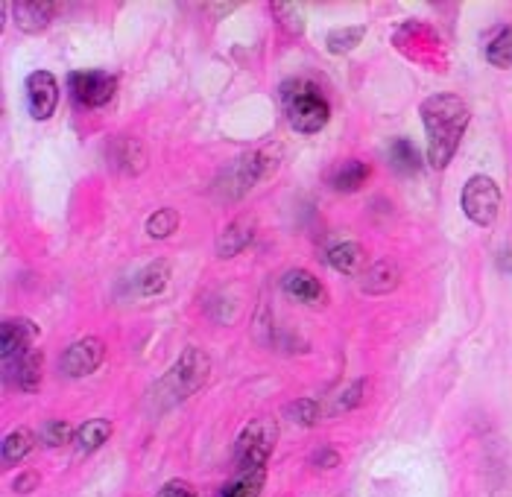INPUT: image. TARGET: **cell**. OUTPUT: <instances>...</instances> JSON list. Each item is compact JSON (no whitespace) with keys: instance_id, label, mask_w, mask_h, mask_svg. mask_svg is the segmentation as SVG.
<instances>
[{"instance_id":"cell-1","label":"cell","mask_w":512,"mask_h":497,"mask_svg":"<svg viewBox=\"0 0 512 497\" xmlns=\"http://www.w3.org/2000/svg\"><path fill=\"white\" fill-rule=\"evenodd\" d=\"M428 132V164L442 170L451 164L469 126V106L457 94H434L419 109Z\"/></svg>"},{"instance_id":"cell-2","label":"cell","mask_w":512,"mask_h":497,"mask_svg":"<svg viewBox=\"0 0 512 497\" xmlns=\"http://www.w3.org/2000/svg\"><path fill=\"white\" fill-rule=\"evenodd\" d=\"M281 103L287 120L296 132L302 135H316L325 129L331 120V106L322 94V88L311 79H290L281 85Z\"/></svg>"},{"instance_id":"cell-3","label":"cell","mask_w":512,"mask_h":497,"mask_svg":"<svg viewBox=\"0 0 512 497\" xmlns=\"http://www.w3.org/2000/svg\"><path fill=\"white\" fill-rule=\"evenodd\" d=\"M211 375V357L191 345L179 354V360L173 363V369L161 378L158 389H161V398H167V404H176V401H185L197 392L199 386H205Z\"/></svg>"},{"instance_id":"cell-4","label":"cell","mask_w":512,"mask_h":497,"mask_svg":"<svg viewBox=\"0 0 512 497\" xmlns=\"http://www.w3.org/2000/svg\"><path fill=\"white\" fill-rule=\"evenodd\" d=\"M278 439V424L270 416L252 419L237 436L235 442V459L240 471H255L264 468L267 459L273 457Z\"/></svg>"},{"instance_id":"cell-5","label":"cell","mask_w":512,"mask_h":497,"mask_svg":"<svg viewBox=\"0 0 512 497\" xmlns=\"http://www.w3.org/2000/svg\"><path fill=\"white\" fill-rule=\"evenodd\" d=\"M460 208H463V214L472 220L474 226L489 229L498 220V214H501V188L489 176H472L463 185Z\"/></svg>"},{"instance_id":"cell-6","label":"cell","mask_w":512,"mask_h":497,"mask_svg":"<svg viewBox=\"0 0 512 497\" xmlns=\"http://www.w3.org/2000/svg\"><path fill=\"white\" fill-rule=\"evenodd\" d=\"M68 88L82 109H103L106 103H112L118 82L106 71H74L68 77Z\"/></svg>"},{"instance_id":"cell-7","label":"cell","mask_w":512,"mask_h":497,"mask_svg":"<svg viewBox=\"0 0 512 497\" xmlns=\"http://www.w3.org/2000/svg\"><path fill=\"white\" fill-rule=\"evenodd\" d=\"M103 357H106V345L100 337H82L74 345H68L59 366H62V375L68 378H88L91 372L100 369Z\"/></svg>"},{"instance_id":"cell-8","label":"cell","mask_w":512,"mask_h":497,"mask_svg":"<svg viewBox=\"0 0 512 497\" xmlns=\"http://www.w3.org/2000/svg\"><path fill=\"white\" fill-rule=\"evenodd\" d=\"M39 340V325L33 319H6L0 328V357L3 363H15L18 357H24L27 351H33V345Z\"/></svg>"},{"instance_id":"cell-9","label":"cell","mask_w":512,"mask_h":497,"mask_svg":"<svg viewBox=\"0 0 512 497\" xmlns=\"http://www.w3.org/2000/svg\"><path fill=\"white\" fill-rule=\"evenodd\" d=\"M27 106L36 120H50L59 106V82L50 71H33L27 77Z\"/></svg>"},{"instance_id":"cell-10","label":"cell","mask_w":512,"mask_h":497,"mask_svg":"<svg viewBox=\"0 0 512 497\" xmlns=\"http://www.w3.org/2000/svg\"><path fill=\"white\" fill-rule=\"evenodd\" d=\"M278 161H273L264 150L246 153L243 158H237V164L229 170V182H232V196H240L249 188H255L261 179L270 176V170L276 167Z\"/></svg>"},{"instance_id":"cell-11","label":"cell","mask_w":512,"mask_h":497,"mask_svg":"<svg viewBox=\"0 0 512 497\" xmlns=\"http://www.w3.org/2000/svg\"><path fill=\"white\" fill-rule=\"evenodd\" d=\"M12 12H15V24L24 33L36 36V33L50 27V21L56 15V3H50V0H21V3H12Z\"/></svg>"},{"instance_id":"cell-12","label":"cell","mask_w":512,"mask_h":497,"mask_svg":"<svg viewBox=\"0 0 512 497\" xmlns=\"http://www.w3.org/2000/svg\"><path fill=\"white\" fill-rule=\"evenodd\" d=\"M281 287H284L287 296H293L299 302H308V305H322L325 302V287L316 281L308 269H290L281 278Z\"/></svg>"},{"instance_id":"cell-13","label":"cell","mask_w":512,"mask_h":497,"mask_svg":"<svg viewBox=\"0 0 512 497\" xmlns=\"http://www.w3.org/2000/svg\"><path fill=\"white\" fill-rule=\"evenodd\" d=\"M6 369L15 375V386L21 392H36L41 386V372H44V354L39 348H33L24 357H18L15 363H9Z\"/></svg>"},{"instance_id":"cell-14","label":"cell","mask_w":512,"mask_h":497,"mask_svg":"<svg viewBox=\"0 0 512 497\" xmlns=\"http://www.w3.org/2000/svg\"><path fill=\"white\" fill-rule=\"evenodd\" d=\"M252 237H255V226L246 217L232 220L226 229L220 231V237H217V255L220 258H235L237 252H243L252 243Z\"/></svg>"},{"instance_id":"cell-15","label":"cell","mask_w":512,"mask_h":497,"mask_svg":"<svg viewBox=\"0 0 512 497\" xmlns=\"http://www.w3.org/2000/svg\"><path fill=\"white\" fill-rule=\"evenodd\" d=\"M36 448V433L30 427H18L12 433L3 436V448H0V459H3V468H15L21 465L24 459L30 457V451Z\"/></svg>"},{"instance_id":"cell-16","label":"cell","mask_w":512,"mask_h":497,"mask_svg":"<svg viewBox=\"0 0 512 497\" xmlns=\"http://www.w3.org/2000/svg\"><path fill=\"white\" fill-rule=\"evenodd\" d=\"M366 179H369V167L363 161H357V158H349V161H343V164H337L331 170V188L337 193L360 191L366 185Z\"/></svg>"},{"instance_id":"cell-17","label":"cell","mask_w":512,"mask_h":497,"mask_svg":"<svg viewBox=\"0 0 512 497\" xmlns=\"http://www.w3.org/2000/svg\"><path fill=\"white\" fill-rule=\"evenodd\" d=\"M109 158L123 173H141L147 164V153H144L141 141H135V138H118L109 150Z\"/></svg>"},{"instance_id":"cell-18","label":"cell","mask_w":512,"mask_h":497,"mask_svg":"<svg viewBox=\"0 0 512 497\" xmlns=\"http://www.w3.org/2000/svg\"><path fill=\"white\" fill-rule=\"evenodd\" d=\"M112 436V421L109 419H88L85 424L77 427V436H74V445L79 448V454H94L100 451Z\"/></svg>"},{"instance_id":"cell-19","label":"cell","mask_w":512,"mask_h":497,"mask_svg":"<svg viewBox=\"0 0 512 497\" xmlns=\"http://www.w3.org/2000/svg\"><path fill=\"white\" fill-rule=\"evenodd\" d=\"M398 281H401L398 267L390 264V261H378V264H372L363 272L360 287H363V293H390V290L398 287Z\"/></svg>"},{"instance_id":"cell-20","label":"cell","mask_w":512,"mask_h":497,"mask_svg":"<svg viewBox=\"0 0 512 497\" xmlns=\"http://www.w3.org/2000/svg\"><path fill=\"white\" fill-rule=\"evenodd\" d=\"M170 275H173V272H170V264H167V261H153V264H147V267L138 272V278H135L138 296L150 299V296L164 293L167 284H170Z\"/></svg>"},{"instance_id":"cell-21","label":"cell","mask_w":512,"mask_h":497,"mask_svg":"<svg viewBox=\"0 0 512 497\" xmlns=\"http://www.w3.org/2000/svg\"><path fill=\"white\" fill-rule=\"evenodd\" d=\"M328 264L337 269V272H343V275H357L360 267L366 264V255H363V246L360 243H337V246H331L328 249Z\"/></svg>"},{"instance_id":"cell-22","label":"cell","mask_w":512,"mask_h":497,"mask_svg":"<svg viewBox=\"0 0 512 497\" xmlns=\"http://www.w3.org/2000/svg\"><path fill=\"white\" fill-rule=\"evenodd\" d=\"M486 62L501 71L512 68V27H498L486 41Z\"/></svg>"},{"instance_id":"cell-23","label":"cell","mask_w":512,"mask_h":497,"mask_svg":"<svg viewBox=\"0 0 512 497\" xmlns=\"http://www.w3.org/2000/svg\"><path fill=\"white\" fill-rule=\"evenodd\" d=\"M390 164L398 173H419L422 170V153L407 138H398L390 147Z\"/></svg>"},{"instance_id":"cell-24","label":"cell","mask_w":512,"mask_h":497,"mask_svg":"<svg viewBox=\"0 0 512 497\" xmlns=\"http://www.w3.org/2000/svg\"><path fill=\"white\" fill-rule=\"evenodd\" d=\"M223 497H264V468L240 471L232 486H226Z\"/></svg>"},{"instance_id":"cell-25","label":"cell","mask_w":512,"mask_h":497,"mask_svg":"<svg viewBox=\"0 0 512 497\" xmlns=\"http://www.w3.org/2000/svg\"><path fill=\"white\" fill-rule=\"evenodd\" d=\"M363 36H366V27H337V30L328 33L325 44H328L331 53L343 56V53H352L357 44L363 41Z\"/></svg>"},{"instance_id":"cell-26","label":"cell","mask_w":512,"mask_h":497,"mask_svg":"<svg viewBox=\"0 0 512 497\" xmlns=\"http://www.w3.org/2000/svg\"><path fill=\"white\" fill-rule=\"evenodd\" d=\"M176 229H179V211L176 208H158L156 214L147 217V234L153 240H167Z\"/></svg>"},{"instance_id":"cell-27","label":"cell","mask_w":512,"mask_h":497,"mask_svg":"<svg viewBox=\"0 0 512 497\" xmlns=\"http://www.w3.org/2000/svg\"><path fill=\"white\" fill-rule=\"evenodd\" d=\"M363 395H366V381L363 378H357L349 386H343L337 395H334V404H331V416H340V413H349V410H355L357 404L363 401Z\"/></svg>"},{"instance_id":"cell-28","label":"cell","mask_w":512,"mask_h":497,"mask_svg":"<svg viewBox=\"0 0 512 497\" xmlns=\"http://www.w3.org/2000/svg\"><path fill=\"white\" fill-rule=\"evenodd\" d=\"M41 442L47 445V448H62V445H68V442H74V436H77V430L68 424V421H44L41 424Z\"/></svg>"},{"instance_id":"cell-29","label":"cell","mask_w":512,"mask_h":497,"mask_svg":"<svg viewBox=\"0 0 512 497\" xmlns=\"http://www.w3.org/2000/svg\"><path fill=\"white\" fill-rule=\"evenodd\" d=\"M287 419L299 424V427H314L316 421L322 419V407L314 398H299V401H293L287 407Z\"/></svg>"},{"instance_id":"cell-30","label":"cell","mask_w":512,"mask_h":497,"mask_svg":"<svg viewBox=\"0 0 512 497\" xmlns=\"http://www.w3.org/2000/svg\"><path fill=\"white\" fill-rule=\"evenodd\" d=\"M276 15L284 18L281 24H284L290 33H305V15H302V9H299L296 3H278Z\"/></svg>"},{"instance_id":"cell-31","label":"cell","mask_w":512,"mask_h":497,"mask_svg":"<svg viewBox=\"0 0 512 497\" xmlns=\"http://www.w3.org/2000/svg\"><path fill=\"white\" fill-rule=\"evenodd\" d=\"M156 497H197V489L188 480H167Z\"/></svg>"},{"instance_id":"cell-32","label":"cell","mask_w":512,"mask_h":497,"mask_svg":"<svg viewBox=\"0 0 512 497\" xmlns=\"http://www.w3.org/2000/svg\"><path fill=\"white\" fill-rule=\"evenodd\" d=\"M36 486H39V474H36V471H24V474H18V480L12 483V489H15L18 495H30Z\"/></svg>"},{"instance_id":"cell-33","label":"cell","mask_w":512,"mask_h":497,"mask_svg":"<svg viewBox=\"0 0 512 497\" xmlns=\"http://www.w3.org/2000/svg\"><path fill=\"white\" fill-rule=\"evenodd\" d=\"M314 465L316 468H337L340 465V454L337 451H331V448H322V451H316L314 454Z\"/></svg>"},{"instance_id":"cell-34","label":"cell","mask_w":512,"mask_h":497,"mask_svg":"<svg viewBox=\"0 0 512 497\" xmlns=\"http://www.w3.org/2000/svg\"><path fill=\"white\" fill-rule=\"evenodd\" d=\"M504 267H507L512 272V252H510V255H507V258H504Z\"/></svg>"}]
</instances>
